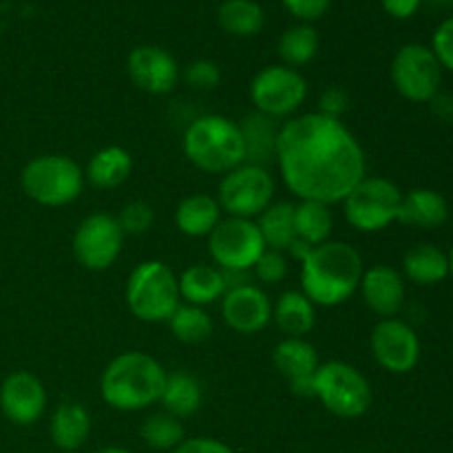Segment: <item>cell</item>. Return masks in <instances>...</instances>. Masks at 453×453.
<instances>
[{
    "label": "cell",
    "mask_w": 453,
    "mask_h": 453,
    "mask_svg": "<svg viewBox=\"0 0 453 453\" xmlns=\"http://www.w3.org/2000/svg\"><path fill=\"white\" fill-rule=\"evenodd\" d=\"M343 215L358 233H380L398 221L403 190L385 177H363L343 199Z\"/></svg>",
    "instance_id": "8"
},
{
    "label": "cell",
    "mask_w": 453,
    "mask_h": 453,
    "mask_svg": "<svg viewBox=\"0 0 453 453\" xmlns=\"http://www.w3.org/2000/svg\"><path fill=\"white\" fill-rule=\"evenodd\" d=\"M295 230L296 239L310 246H321L330 242L332 230H334V215L330 206L321 202L295 203Z\"/></svg>",
    "instance_id": "30"
},
{
    "label": "cell",
    "mask_w": 453,
    "mask_h": 453,
    "mask_svg": "<svg viewBox=\"0 0 453 453\" xmlns=\"http://www.w3.org/2000/svg\"><path fill=\"white\" fill-rule=\"evenodd\" d=\"M432 51L438 58L442 69L453 73V16L442 20L438 29L434 31L432 38Z\"/></svg>",
    "instance_id": "38"
},
{
    "label": "cell",
    "mask_w": 453,
    "mask_h": 453,
    "mask_svg": "<svg viewBox=\"0 0 453 453\" xmlns=\"http://www.w3.org/2000/svg\"><path fill=\"white\" fill-rule=\"evenodd\" d=\"M374 361L389 374H410L420 361V339L403 319H380L370 336Z\"/></svg>",
    "instance_id": "14"
},
{
    "label": "cell",
    "mask_w": 453,
    "mask_h": 453,
    "mask_svg": "<svg viewBox=\"0 0 453 453\" xmlns=\"http://www.w3.org/2000/svg\"><path fill=\"white\" fill-rule=\"evenodd\" d=\"M279 173L299 202L341 203L367 175L361 142L341 119L323 113H303L279 128Z\"/></svg>",
    "instance_id": "1"
},
{
    "label": "cell",
    "mask_w": 453,
    "mask_h": 453,
    "mask_svg": "<svg viewBox=\"0 0 453 453\" xmlns=\"http://www.w3.org/2000/svg\"><path fill=\"white\" fill-rule=\"evenodd\" d=\"M420 3L423 0H380L385 12L392 18H396V20H407V18L414 16L420 9Z\"/></svg>",
    "instance_id": "42"
},
{
    "label": "cell",
    "mask_w": 453,
    "mask_h": 453,
    "mask_svg": "<svg viewBox=\"0 0 453 453\" xmlns=\"http://www.w3.org/2000/svg\"><path fill=\"white\" fill-rule=\"evenodd\" d=\"M133 173V155L124 146H104L88 159L84 180L100 190H113L122 186Z\"/></svg>",
    "instance_id": "24"
},
{
    "label": "cell",
    "mask_w": 453,
    "mask_h": 453,
    "mask_svg": "<svg viewBox=\"0 0 453 453\" xmlns=\"http://www.w3.org/2000/svg\"><path fill=\"white\" fill-rule=\"evenodd\" d=\"M268 250L286 252L296 239L295 230V203L292 202H273L255 219Z\"/></svg>",
    "instance_id": "29"
},
{
    "label": "cell",
    "mask_w": 453,
    "mask_h": 453,
    "mask_svg": "<svg viewBox=\"0 0 453 453\" xmlns=\"http://www.w3.org/2000/svg\"><path fill=\"white\" fill-rule=\"evenodd\" d=\"M274 199V180L265 166L239 164L221 175L217 202L228 217L257 219Z\"/></svg>",
    "instance_id": "9"
},
{
    "label": "cell",
    "mask_w": 453,
    "mask_h": 453,
    "mask_svg": "<svg viewBox=\"0 0 453 453\" xmlns=\"http://www.w3.org/2000/svg\"><path fill=\"white\" fill-rule=\"evenodd\" d=\"M164 411L175 418H188V416L197 414V410L203 403V389L202 383L195 379L188 372H173L166 374V383H164L162 396H159Z\"/></svg>",
    "instance_id": "28"
},
{
    "label": "cell",
    "mask_w": 453,
    "mask_h": 453,
    "mask_svg": "<svg viewBox=\"0 0 453 453\" xmlns=\"http://www.w3.org/2000/svg\"><path fill=\"white\" fill-rule=\"evenodd\" d=\"M449 270H451V274H453V250L449 252Z\"/></svg>",
    "instance_id": "45"
},
{
    "label": "cell",
    "mask_w": 453,
    "mask_h": 453,
    "mask_svg": "<svg viewBox=\"0 0 453 453\" xmlns=\"http://www.w3.org/2000/svg\"><path fill=\"white\" fill-rule=\"evenodd\" d=\"M127 69L131 82L150 96H166L181 78L175 58L166 49L155 47V44H142L133 49L128 53Z\"/></svg>",
    "instance_id": "15"
},
{
    "label": "cell",
    "mask_w": 453,
    "mask_h": 453,
    "mask_svg": "<svg viewBox=\"0 0 453 453\" xmlns=\"http://www.w3.org/2000/svg\"><path fill=\"white\" fill-rule=\"evenodd\" d=\"M312 396L339 418H361L372 407V385L358 367L345 361H327L314 374Z\"/></svg>",
    "instance_id": "7"
},
{
    "label": "cell",
    "mask_w": 453,
    "mask_h": 453,
    "mask_svg": "<svg viewBox=\"0 0 453 453\" xmlns=\"http://www.w3.org/2000/svg\"><path fill=\"white\" fill-rule=\"evenodd\" d=\"M97 453H131V451L119 449V447H106V449H100Z\"/></svg>",
    "instance_id": "44"
},
{
    "label": "cell",
    "mask_w": 453,
    "mask_h": 453,
    "mask_svg": "<svg viewBox=\"0 0 453 453\" xmlns=\"http://www.w3.org/2000/svg\"><path fill=\"white\" fill-rule=\"evenodd\" d=\"M449 274V255L434 243H416L403 257V277L416 286H438Z\"/></svg>",
    "instance_id": "21"
},
{
    "label": "cell",
    "mask_w": 453,
    "mask_h": 453,
    "mask_svg": "<svg viewBox=\"0 0 453 453\" xmlns=\"http://www.w3.org/2000/svg\"><path fill=\"white\" fill-rule=\"evenodd\" d=\"M166 374L162 363L146 352H124L104 367L102 401L118 411H142L159 403Z\"/></svg>",
    "instance_id": "3"
},
{
    "label": "cell",
    "mask_w": 453,
    "mask_h": 453,
    "mask_svg": "<svg viewBox=\"0 0 453 453\" xmlns=\"http://www.w3.org/2000/svg\"><path fill=\"white\" fill-rule=\"evenodd\" d=\"M434 3H447V0H434Z\"/></svg>",
    "instance_id": "46"
},
{
    "label": "cell",
    "mask_w": 453,
    "mask_h": 453,
    "mask_svg": "<svg viewBox=\"0 0 453 453\" xmlns=\"http://www.w3.org/2000/svg\"><path fill=\"white\" fill-rule=\"evenodd\" d=\"M142 441L150 447V449L157 451H175L184 438V425L180 418L166 414V411H159V414H150L149 418L142 423Z\"/></svg>",
    "instance_id": "34"
},
{
    "label": "cell",
    "mask_w": 453,
    "mask_h": 453,
    "mask_svg": "<svg viewBox=\"0 0 453 453\" xmlns=\"http://www.w3.org/2000/svg\"><path fill=\"white\" fill-rule=\"evenodd\" d=\"M363 273L361 252L349 243L330 239L314 246L301 264V292L317 308H336L358 290Z\"/></svg>",
    "instance_id": "2"
},
{
    "label": "cell",
    "mask_w": 453,
    "mask_h": 453,
    "mask_svg": "<svg viewBox=\"0 0 453 453\" xmlns=\"http://www.w3.org/2000/svg\"><path fill=\"white\" fill-rule=\"evenodd\" d=\"M221 317L237 334H257L273 321V301L257 283H248L221 296Z\"/></svg>",
    "instance_id": "17"
},
{
    "label": "cell",
    "mask_w": 453,
    "mask_h": 453,
    "mask_svg": "<svg viewBox=\"0 0 453 453\" xmlns=\"http://www.w3.org/2000/svg\"><path fill=\"white\" fill-rule=\"evenodd\" d=\"M281 3L301 22H314L326 16L332 0H281Z\"/></svg>",
    "instance_id": "39"
},
{
    "label": "cell",
    "mask_w": 453,
    "mask_h": 453,
    "mask_svg": "<svg viewBox=\"0 0 453 453\" xmlns=\"http://www.w3.org/2000/svg\"><path fill=\"white\" fill-rule=\"evenodd\" d=\"M221 29L237 38H250L264 29L265 13L257 0H224L217 12Z\"/></svg>",
    "instance_id": "31"
},
{
    "label": "cell",
    "mask_w": 453,
    "mask_h": 453,
    "mask_svg": "<svg viewBox=\"0 0 453 453\" xmlns=\"http://www.w3.org/2000/svg\"><path fill=\"white\" fill-rule=\"evenodd\" d=\"M20 186L31 202L47 208H62L82 195L84 171L66 155H38L22 168Z\"/></svg>",
    "instance_id": "6"
},
{
    "label": "cell",
    "mask_w": 453,
    "mask_h": 453,
    "mask_svg": "<svg viewBox=\"0 0 453 453\" xmlns=\"http://www.w3.org/2000/svg\"><path fill=\"white\" fill-rule=\"evenodd\" d=\"M115 219H118L124 237H127V234H144L153 228L155 211L150 203L135 199V202H128Z\"/></svg>",
    "instance_id": "35"
},
{
    "label": "cell",
    "mask_w": 453,
    "mask_h": 453,
    "mask_svg": "<svg viewBox=\"0 0 453 453\" xmlns=\"http://www.w3.org/2000/svg\"><path fill=\"white\" fill-rule=\"evenodd\" d=\"M312 248L314 246H310V243L301 242V239H295V242H292V246L288 248L286 252L292 257V259H296V261H299V264H303V261L308 259L310 252H312Z\"/></svg>",
    "instance_id": "43"
},
{
    "label": "cell",
    "mask_w": 453,
    "mask_h": 453,
    "mask_svg": "<svg viewBox=\"0 0 453 453\" xmlns=\"http://www.w3.org/2000/svg\"><path fill=\"white\" fill-rule=\"evenodd\" d=\"M221 206L217 197L195 193L181 199L175 208V226L186 237H208L221 221Z\"/></svg>",
    "instance_id": "22"
},
{
    "label": "cell",
    "mask_w": 453,
    "mask_h": 453,
    "mask_svg": "<svg viewBox=\"0 0 453 453\" xmlns=\"http://www.w3.org/2000/svg\"><path fill=\"white\" fill-rule=\"evenodd\" d=\"M0 410L13 425H34L47 410V389L31 372H13L0 385Z\"/></svg>",
    "instance_id": "16"
},
{
    "label": "cell",
    "mask_w": 453,
    "mask_h": 453,
    "mask_svg": "<svg viewBox=\"0 0 453 453\" xmlns=\"http://www.w3.org/2000/svg\"><path fill=\"white\" fill-rule=\"evenodd\" d=\"M226 295V283L217 265L195 264L180 274V296L184 303L206 308Z\"/></svg>",
    "instance_id": "26"
},
{
    "label": "cell",
    "mask_w": 453,
    "mask_h": 453,
    "mask_svg": "<svg viewBox=\"0 0 453 453\" xmlns=\"http://www.w3.org/2000/svg\"><path fill=\"white\" fill-rule=\"evenodd\" d=\"M442 66L434 56L432 47L410 42L396 51L392 60V84L405 100L410 102H434L442 84Z\"/></svg>",
    "instance_id": "11"
},
{
    "label": "cell",
    "mask_w": 453,
    "mask_h": 453,
    "mask_svg": "<svg viewBox=\"0 0 453 453\" xmlns=\"http://www.w3.org/2000/svg\"><path fill=\"white\" fill-rule=\"evenodd\" d=\"M308 97V82L299 69L286 65H270L252 78L250 100L257 113L273 119L295 118Z\"/></svg>",
    "instance_id": "10"
},
{
    "label": "cell",
    "mask_w": 453,
    "mask_h": 453,
    "mask_svg": "<svg viewBox=\"0 0 453 453\" xmlns=\"http://www.w3.org/2000/svg\"><path fill=\"white\" fill-rule=\"evenodd\" d=\"M181 78L188 87L197 88V91H212V88L219 87L221 69L212 60H195L181 71Z\"/></svg>",
    "instance_id": "36"
},
{
    "label": "cell",
    "mask_w": 453,
    "mask_h": 453,
    "mask_svg": "<svg viewBox=\"0 0 453 453\" xmlns=\"http://www.w3.org/2000/svg\"><path fill=\"white\" fill-rule=\"evenodd\" d=\"M168 327H171L173 336L186 345H197L211 339L212 334V319L206 312V308H197V305L180 303V308L173 312L168 319Z\"/></svg>",
    "instance_id": "33"
},
{
    "label": "cell",
    "mask_w": 453,
    "mask_h": 453,
    "mask_svg": "<svg viewBox=\"0 0 453 453\" xmlns=\"http://www.w3.org/2000/svg\"><path fill=\"white\" fill-rule=\"evenodd\" d=\"M73 255L87 270H109L119 259L124 248V233L118 219L106 212L84 217L73 233Z\"/></svg>",
    "instance_id": "13"
},
{
    "label": "cell",
    "mask_w": 453,
    "mask_h": 453,
    "mask_svg": "<svg viewBox=\"0 0 453 453\" xmlns=\"http://www.w3.org/2000/svg\"><path fill=\"white\" fill-rule=\"evenodd\" d=\"M186 159L212 175H226L246 162V146L239 122L226 115H199L186 127L181 140Z\"/></svg>",
    "instance_id": "4"
},
{
    "label": "cell",
    "mask_w": 453,
    "mask_h": 453,
    "mask_svg": "<svg viewBox=\"0 0 453 453\" xmlns=\"http://www.w3.org/2000/svg\"><path fill=\"white\" fill-rule=\"evenodd\" d=\"M319 53V34L312 25L301 22V25L290 27L283 31L279 38V56H281L283 65L299 69V66L308 65L314 60Z\"/></svg>",
    "instance_id": "32"
},
{
    "label": "cell",
    "mask_w": 453,
    "mask_h": 453,
    "mask_svg": "<svg viewBox=\"0 0 453 453\" xmlns=\"http://www.w3.org/2000/svg\"><path fill=\"white\" fill-rule=\"evenodd\" d=\"M124 296L131 314L140 321L168 323L181 303L180 277L164 261H142L128 274Z\"/></svg>",
    "instance_id": "5"
},
{
    "label": "cell",
    "mask_w": 453,
    "mask_h": 453,
    "mask_svg": "<svg viewBox=\"0 0 453 453\" xmlns=\"http://www.w3.org/2000/svg\"><path fill=\"white\" fill-rule=\"evenodd\" d=\"M65 453H78V451H65Z\"/></svg>",
    "instance_id": "47"
},
{
    "label": "cell",
    "mask_w": 453,
    "mask_h": 453,
    "mask_svg": "<svg viewBox=\"0 0 453 453\" xmlns=\"http://www.w3.org/2000/svg\"><path fill=\"white\" fill-rule=\"evenodd\" d=\"M51 441L62 451H78L87 442L91 434V416L84 405L75 401H66L56 407L49 423Z\"/></svg>",
    "instance_id": "25"
},
{
    "label": "cell",
    "mask_w": 453,
    "mask_h": 453,
    "mask_svg": "<svg viewBox=\"0 0 453 453\" xmlns=\"http://www.w3.org/2000/svg\"><path fill=\"white\" fill-rule=\"evenodd\" d=\"M265 250L255 219L226 217L208 234V252L221 270H252Z\"/></svg>",
    "instance_id": "12"
},
{
    "label": "cell",
    "mask_w": 453,
    "mask_h": 453,
    "mask_svg": "<svg viewBox=\"0 0 453 453\" xmlns=\"http://www.w3.org/2000/svg\"><path fill=\"white\" fill-rule=\"evenodd\" d=\"M273 321L288 339H303L317 326V305L301 290H286L273 305Z\"/></svg>",
    "instance_id": "23"
},
{
    "label": "cell",
    "mask_w": 453,
    "mask_h": 453,
    "mask_svg": "<svg viewBox=\"0 0 453 453\" xmlns=\"http://www.w3.org/2000/svg\"><path fill=\"white\" fill-rule=\"evenodd\" d=\"M449 219V203L438 190L414 188L403 195L398 221L420 230H436Z\"/></svg>",
    "instance_id": "20"
},
{
    "label": "cell",
    "mask_w": 453,
    "mask_h": 453,
    "mask_svg": "<svg viewBox=\"0 0 453 453\" xmlns=\"http://www.w3.org/2000/svg\"><path fill=\"white\" fill-rule=\"evenodd\" d=\"M173 453H234L226 442L217 441V438H186L180 447Z\"/></svg>",
    "instance_id": "41"
},
{
    "label": "cell",
    "mask_w": 453,
    "mask_h": 453,
    "mask_svg": "<svg viewBox=\"0 0 453 453\" xmlns=\"http://www.w3.org/2000/svg\"><path fill=\"white\" fill-rule=\"evenodd\" d=\"M358 290L367 308L380 319L396 317L405 305V277L392 265L376 264L365 268Z\"/></svg>",
    "instance_id": "18"
},
{
    "label": "cell",
    "mask_w": 453,
    "mask_h": 453,
    "mask_svg": "<svg viewBox=\"0 0 453 453\" xmlns=\"http://www.w3.org/2000/svg\"><path fill=\"white\" fill-rule=\"evenodd\" d=\"M252 274H255V279H259L261 283H268V286L281 283L283 279L288 277L286 252L268 250V248H265L264 255H261L259 259H257V264L252 265Z\"/></svg>",
    "instance_id": "37"
},
{
    "label": "cell",
    "mask_w": 453,
    "mask_h": 453,
    "mask_svg": "<svg viewBox=\"0 0 453 453\" xmlns=\"http://www.w3.org/2000/svg\"><path fill=\"white\" fill-rule=\"evenodd\" d=\"M274 367L281 372L290 383L292 392L299 396H312V380L317 374L319 354L312 343L305 339H283L273 349Z\"/></svg>",
    "instance_id": "19"
},
{
    "label": "cell",
    "mask_w": 453,
    "mask_h": 453,
    "mask_svg": "<svg viewBox=\"0 0 453 453\" xmlns=\"http://www.w3.org/2000/svg\"><path fill=\"white\" fill-rule=\"evenodd\" d=\"M348 93L339 87H327L326 91L321 93V97H319V113L327 115V118L341 119L345 111H348Z\"/></svg>",
    "instance_id": "40"
},
{
    "label": "cell",
    "mask_w": 453,
    "mask_h": 453,
    "mask_svg": "<svg viewBox=\"0 0 453 453\" xmlns=\"http://www.w3.org/2000/svg\"><path fill=\"white\" fill-rule=\"evenodd\" d=\"M243 135V146H246V162L265 166L273 162L277 155V137H279V119L268 118L264 113H250L246 119L239 122Z\"/></svg>",
    "instance_id": "27"
}]
</instances>
